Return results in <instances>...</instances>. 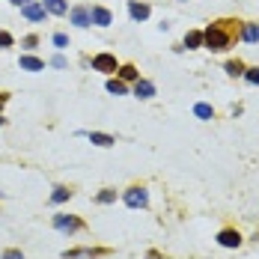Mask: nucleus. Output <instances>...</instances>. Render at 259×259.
Returning <instances> with one entry per match:
<instances>
[{
	"mask_svg": "<svg viewBox=\"0 0 259 259\" xmlns=\"http://www.w3.org/2000/svg\"><path fill=\"white\" fill-rule=\"evenodd\" d=\"M203 48L214 54H224L230 51L235 45V39H241V21H235V18H218V21H211V24L203 30Z\"/></svg>",
	"mask_w": 259,
	"mask_h": 259,
	"instance_id": "f257e3e1",
	"label": "nucleus"
},
{
	"mask_svg": "<svg viewBox=\"0 0 259 259\" xmlns=\"http://www.w3.org/2000/svg\"><path fill=\"white\" fill-rule=\"evenodd\" d=\"M122 203L128 208H149V191L143 185H131L122 191Z\"/></svg>",
	"mask_w": 259,
	"mask_h": 259,
	"instance_id": "f03ea898",
	"label": "nucleus"
},
{
	"mask_svg": "<svg viewBox=\"0 0 259 259\" xmlns=\"http://www.w3.org/2000/svg\"><path fill=\"white\" fill-rule=\"evenodd\" d=\"M51 224H54V230H57V233H66V235L87 230L83 218H78V214H54V221H51Z\"/></svg>",
	"mask_w": 259,
	"mask_h": 259,
	"instance_id": "7ed1b4c3",
	"label": "nucleus"
},
{
	"mask_svg": "<svg viewBox=\"0 0 259 259\" xmlns=\"http://www.w3.org/2000/svg\"><path fill=\"white\" fill-rule=\"evenodd\" d=\"M214 241H218L221 247H227V250H238V247H241V241H244V235L238 233L235 227H224L221 233L214 235Z\"/></svg>",
	"mask_w": 259,
	"mask_h": 259,
	"instance_id": "20e7f679",
	"label": "nucleus"
},
{
	"mask_svg": "<svg viewBox=\"0 0 259 259\" xmlns=\"http://www.w3.org/2000/svg\"><path fill=\"white\" fill-rule=\"evenodd\" d=\"M96 256H110V247H72V250H63V259H96Z\"/></svg>",
	"mask_w": 259,
	"mask_h": 259,
	"instance_id": "39448f33",
	"label": "nucleus"
},
{
	"mask_svg": "<svg viewBox=\"0 0 259 259\" xmlns=\"http://www.w3.org/2000/svg\"><path fill=\"white\" fill-rule=\"evenodd\" d=\"M93 69H96V72H102V75H113V72H119V63H116V57H113V54L102 51V54H96V57H93Z\"/></svg>",
	"mask_w": 259,
	"mask_h": 259,
	"instance_id": "423d86ee",
	"label": "nucleus"
},
{
	"mask_svg": "<svg viewBox=\"0 0 259 259\" xmlns=\"http://www.w3.org/2000/svg\"><path fill=\"white\" fill-rule=\"evenodd\" d=\"M21 15H24L27 21H45L48 9H45V3H42V0H33V3L21 6Z\"/></svg>",
	"mask_w": 259,
	"mask_h": 259,
	"instance_id": "0eeeda50",
	"label": "nucleus"
},
{
	"mask_svg": "<svg viewBox=\"0 0 259 259\" xmlns=\"http://www.w3.org/2000/svg\"><path fill=\"white\" fill-rule=\"evenodd\" d=\"M69 18H72L75 27H90L93 24V9H90V6H75V9L69 12Z\"/></svg>",
	"mask_w": 259,
	"mask_h": 259,
	"instance_id": "6e6552de",
	"label": "nucleus"
},
{
	"mask_svg": "<svg viewBox=\"0 0 259 259\" xmlns=\"http://www.w3.org/2000/svg\"><path fill=\"white\" fill-rule=\"evenodd\" d=\"M93 24L96 27H110L113 24V15L107 6H93Z\"/></svg>",
	"mask_w": 259,
	"mask_h": 259,
	"instance_id": "1a4fd4ad",
	"label": "nucleus"
},
{
	"mask_svg": "<svg viewBox=\"0 0 259 259\" xmlns=\"http://www.w3.org/2000/svg\"><path fill=\"white\" fill-rule=\"evenodd\" d=\"M18 66H21L24 72H42V69H45V60H39V57H33V54H21Z\"/></svg>",
	"mask_w": 259,
	"mask_h": 259,
	"instance_id": "9d476101",
	"label": "nucleus"
},
{
	"mask_svg": "<svg viewBox=\"0 0 259 259\" xmlns=\"http://www.w3.org/2000/svg\"><path fill=\"white\" fill-rule=\"evenodd\" d=\"M241 39L256 45L259 42V21H241Z\"/></svg>",
	"mask_w": 259,
	"mask_h": 259,
	"instance_id": "9b49d317",
	"label": "nucleus"
},
{
	"mask_svg": "<svg viewBox=\"0 0 259 259\" xmlns=\"http://www.w3.org/2000/svg\"><path fill=\"white\" fill-rule=\"evenodd\" d=\"M134 96H137V99H152V96H155V83L146 80V78L134 80Z\"/></svg>",
	"mask_w": 259,
	"mask_h": 259,
	"instance_id": "f8f14e48",
	"label": "nucleus"
},
{
	"mask_svg": "<svg viewBox=\"0 0 259 259\" xmlns=\"http://www.w3.org/2000/svg\"><path fill=\"white\" fill-rule=\"evenodd\" d=\"M128 15L134 18V21H146V18H149V3L131 0V3H128Z\"/></svg>",
	"mask_w": 259,
	"mask_h": 259,
	"instance_id": "ddd939ff",
	"label": "nucleus"
},
{
	"mask_svg": "<svg viewBox=\"0 0 259 259\" xmlns=\"http://www.w3.org/2000/svg\"><path fill=\"white\" fill-rule=\"evenodd\" d=\"M72 188H66V185H57L54 188V194H51V206H63V203H69L72 200Z\"/></svg>",
	"mask_w": 259,
	"mask_h": 259,
	"instance_id": "4468645a",
	"label": "nucleus"
},
{
	"mask_svg": "<svg viewBox=\"0 0 259 259\" xmlns=\"http://www.w3.org/2000/svg\"><path fill=\"white\" fill-rule=\"evenodd\" d=\"M203 42H206V39H203V30H188V33H185V42H182V45L194 51V48H203Z\"/></svg>",
	"mask_w": 259,
	"mask_h": 259,
	"instance_id": "2eb2a0df",
	"label": "nucleus"
},
{
	"mask_svg": "<svg viewBox=\"0 0 259 259\" xmlns=\"http://www.w3.org/2000/svg\"><path fill=\"white\" fill-rule=\"evenodd\" d=\"M116 78H122L125 83H134V80H140V72H137V66L122 63V66H119V72H116Z\"/></svg>",
	"mask_w": 259,
	"mask_h": 259,
	"instance_id": "dca6fc26",
	"label": "nucleus"
},
{
	"mask_svg": "<svg viewBox=\"0 0 259 259\" xmlns=\"http://www.w3.org/2000/svg\"><path fill=\"white\" fill-rule=\"evenodd\" d=\"M87 137H90V143H96V146H104V149L116 143V137H110V134H104V131H90Z\"/></svg>",
	"mask_w": 259,
	"mask_h": 259,
	"instance_id": "f3484780",
	"label": "nucleus"
},
{
	"mask_svg": "<svg viewBox=\"0 0 259 259\" xmlns=\"http://www.w3.org/2000/svg\"><path fill=\"white\" fill-rule=\"evenodd\" d=\"M224 69H227V75H230V78H244V72H247V66H244L238 57H235V60H227V66H224Z\"/></svg>",
	"mask_w": 259,
	"mask_h": 259,
	"instance_id": "a211bd4d",
	"label": "nucleus"
},
{
	"mask_svg": "<svg viewBox=\"0 0 259 259\" xmlns=\"http://www.w3.org/2000/svg\"><path fill=\"white\" fill-rule=\"evenodd\" d=\"M104 87H107V93H110V96H125V93H128V83H125L122 78H110Z\"/></svg>",
	"mask_w": 259,
	"mask_h": 259,
	"instance_id": "6ab92c4d",
	"label": "nucleus"
},
{
	"mask_svg": "<svg viewBox=\"0 0 259 259\" xmlns=\"http://www.w3.org/2000/svg\"><path fill=\"white\" fill-rule=\"evenodd\" d=\"M116 197H119L116 188H102V191L96 194V203H99V206H110V203H116Z\"/></svg>",
	"mask_w": 259,
	"mask_h": 259,
	"instance_id": "aec40b11",
	"label": "nucleus"
},
{
	"mask_svg": "<svg viewBox=\"0 0 259 259\" xmlns=\"http://www.w3.org/2000/svg\"><path fill=\"white\" fill-rule=\"evenodd\" d=\"M45 3V9L51 12V15H69V6H66V0H42Z\"/></svg>",
	"mask_w": 259,
	"mask_h": 259,
	"instance_id": "412c9836",
	"label": "nucleus"
},
{
	"mask_svg": "<svg viewBox=\"0 0 259 259\" xmlns=\"http://www.w3.org/2000/svg\"><path fill=\"white\" fill-rule=\"evenodd\" d=\"M194 113H197L200 119H214V107H211V104H206V102L197 104V107H194Z\"/></svg>",
	"mask_w": 259,
	"mask_h": 259,
	"instance_id": "4be33fe9",
	"label": "nucleus"
},
{
	"mask_svg": "<svg viewBox=\"0 0 259 259\" xmlns=\"http://www.w3.org/2000/svg\"><path fill=\"white\" fill-rule=\"evenodd\" d=\"M244 80H247V83H253V87H259V66L247 69V72H244Z\"/></svg>",
	"mask_w": 259,
	"mask_h": 259,
	"instance_id": "5701e85b",
	"label": "nucleus"
},
{
	"mask_svg": "<svg viewBox=\"0 0 259 259\" xmlns=\"http://www.w3.org/2000/svg\"><path fill=\"white\" fill-rule=\"evenodd\" d=\"M15 45V39H12V33H6V30H0V48H12Z\"/></svg>",
	"mask_w": 259,
	"mask_h": 259,
	"instance_id": "b1692460",
	"label": "nucleus"
},
{
	"mask_svg": "<svg viewBox=\"0 0 259 259\" xmlns=\"http://www.w3.org/2000/svg\"><path fill=\"white\" fill-rule=\"evenodd\" d=\"M21 45H24L27 51H33V48L39 45V36H36V33H30V36H24V42H21Z\"/></svg>",
	"mask_w": 259,
	"mask_h": 259,
	"instance_id": "393cba45",
	"label": "nucleus"
},
{
	"mask_svg": "<svg viewBox=\"0 0 259 259\" xmlns=\"http://www.w3.org/2000/svg\"><path fill=\"white\" fill-rule=\"evenodd\" d=\"M0 259H24V253H21L18 247H9V250H3V256Z\"/></svg>",
	"mask_w": 259,
	"mask_h": 259,
	"instance_id": "a878e982",
	"label": "nucleus"
},
{
	"mask_svg": "<svg viewBox=\"0 0 259 259\" xmlns=\"http://www.w3.org/2000/svg\"><path fill=\"white\" fill-rule=\"evenodd\" d=\"M54 45H57V48H66V45H69V36H66V33H54Z\"/></svg>",
	"mask_w": 259,
	"mask_h": 259,
	"instance_id": "bb28decb",
	"label": "nucleus"
},
{
	"mask_svg": "<svg viewBox=\"0 0 259 259\" xmlns=\"http://www.w3.org/2000/svg\"><path fill=\"white\" fill-rule=\"evenodd\" d=\"M51 66H57V69H66V57H63V54H57V57L51 60Z\"/></svg>",
	"mask_w": 259,
	"mask_h": 259,
	"instance_id": "cd10ccee",
	"label": "nucleus"
},
{
	"mask_svg": "<svg viewBox=\"0 0 259 259\" xmlns=\"http://www.w3.org/2000/svg\"><path fill=\"white\" fill-rule=\"evenodd\" d=\"M146 259H164V253H161V250H155V247H152V250H146Z\"/></svg>",
	"mask_w": 259,
	"mask_h": 259,
	"instance_id": "c85d7f7f",
	"label": "nucleus"
},
{
	"mask_svg": "<svg viewBox=\"0 0 259 259\" xmlns=\"http://www.w3.org/2000/svg\"><path fill=\"white\" fill-rule=\"evenodd\" d=\"M6 99H9V93H0V110H3V104H6Z\"/></svg>",
	"mask_w": 259,
	"mask_h": 259,
	"instance_id": "c756f323",
	"label": "nucleus"
},
{
	"mask_svg": "<svg viewBox=\"0 0 259 259\" xmlns=\"http://www.w3.org/2000/svg\"><path fill=\"white\" fill-rule=\"evenodd\" d=\"M9 3H15V6H27V3H33V0H9Z\"/></svg>",
	"mask_w": 259,
	"mask_h": 259,
	"instance_id": "7c9ffc66",
	"label": "nucleus"
},
{
	"mask_svg": "<svg viewBox=\"0 0 259 259\" xmlns=\"http://www.w3.org/2000/svg\"><path fill=\"white\" fill-rule=\"evenodd\" d=\"M3 125H6V119H3V116H0V128H3Z\"/></svg>",
	"mask_w": 259,
	"mask_h": 259,
	"instance_id": "2f4dec72",
	"label": "nucleus"
}]
</instances>
